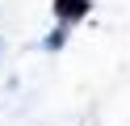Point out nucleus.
<instances>
[{
    "instance_id": "f257e3e1",
    "label": "nucleus",
    "mask_w": 130,
    "mask_h": 126,
    "mask_svg": "<svg viewBox=\"0 0 130 126\" xmlns=\"http://www.w3.org/2000/svg\"><path fill=\"white\" fill-rule=\"evenodd\" d=\"M51 13H55L59 25H76V21H84V17L92 13V0H55Z\"/></svg>"
},
{
    "instance_id": "f03ea898",
    "label": "nucleus",
    "mask_w": 130,
    "mask_h": 126,
    "mask_svg": "<svg viewBox=\"0 0 130 126\" xmlns=\"http://www.w3.org/2000/svg\"><path fill=\"white\" fill-rule=\"evenodd\" d=\"M42 46H46V50H63V46H67V25H55V30L46 34Z\"/></svg>"
}]
</instances>
